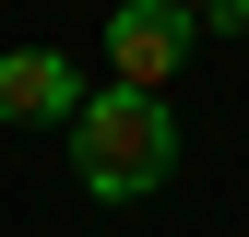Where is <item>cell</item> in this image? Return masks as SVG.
<instances>
[{
    "mask_svg": "<svg viewBox=\"0 0 249 237\" xmlns=\"http://www.w3.org/2000/svg\"><path fill=\"white\" fill-rule=\"evenodd\" d=\"M166 166H178V107L154 95V83H95V95L71 107V178L107 214L119 202H154Z\"/></svg>",
    "mask_w": 249,
    "mask_h": 237,
    "instance_id": "6da1fadb",
    "label": "cell"
},
{
    "mask_svg": "<svg viewBox=\"0 0 249 237\" xmlns=\"http://www.w3.org/2000/svg\"><path fill=\"white\" fill-rule=\"evenodd\" d=\"M190 36H202V24H190V0H119V12H107V71L166 95V83L190 71Z\"/></svg>",
    "mask_w": 249,
    "mask_h": 237,
    "instance_id": "7a4b0ae2",
    "label": "cell"
},
{
    "mask_svg": "<svg viewBox=\"0 0 249 237\" xmlns=\"http://www.w3.org/2000/svg\"><path fill=\"white\" fill-rule=\"evenodd\" d=\"M83 95H95V83L59 48H0V131H71Z\"/></svg>",
    "mask_w": 249,
    "mask_h": 237,
    "instance_id": "3957f363",
    "label": "cell"
},
{
    "mask_svg": "<svg viewBox=\"0 0 249 237\" xmlns=\"http://www.w3.org/2000/svg\"><path fill=\"white\" fill-rule=\"evenodd\" d=\"M190 24L202 36H249V0H190Z\"/></svg>",
    "mask_w": 249,
    "mask_h": 237,
    "instance_id": "277c9868",
    "label": "cell"
}]
</instances>
